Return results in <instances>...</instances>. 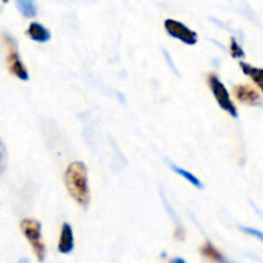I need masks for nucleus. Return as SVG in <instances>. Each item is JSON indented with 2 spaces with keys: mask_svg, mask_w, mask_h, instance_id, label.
<instances>
[{
  "mask_svg": "<svg viewBox=\"0 0 263 263\" xmlns=\"http://www.w3.org/2000/svg\"><path fill=\"white\" fill-rule=\"evenodd\" d=\"M4 44L5 49H7V63L8 67H9V71L14 76H17L18 79L27 81L28 72L26 69L25 64L21 61L20 53H18L17 49V43H15L12 36H8L7 33H4Z\"/></svg>",
  "mask_w": 263,
  "mask_h": 263,
  "instance_id": "7ed1b4c3",
  "label": "nucleus"
},
{
  "mask_svg": "<svg viewBox=\"0 0 263 263\" xmlns=\"http://www.w3.org/2000/svg\"><path fill=\"white\" fill-rule=\"evenodd\" d=\"M208 84H210L211 90H212L218 105H220L223 110H226L231 117L238 118L239 115L238 110H236V107L234 105L233 100H231L230 98V94H229V91L226 90L225 85L220 81V79H218L216 74H210V77H208Z\"/></svg>",
  "mask_w": 263,
  "mask_h": 263,
  "instance_id": "20e7f679",
  "label": "nucleus"
},
{
  "mask_svg": "<svg viewBox=\"0 0 263 263\" xmlns=\"http://www.w3.org/2000/svg\"><path fill=\"white\" fill-rule=\"evenodd\" d=\"M3 2H4V3H7V2H8V0H3Z\"/></svg>",
  "mask_w": 263,
  "mask_h": 263,
  "instance_id": "dca6fc26",
  "label": "nucleus"
},
{
  "mask_svg": "<svg viewBox=\"0 0 263 263\" xmlns=\"http://www.w3.org/2000/svg\"><path fill=\"white\" fill-rule=\"evenodd\" d=\"M170 167H171L172 171H175L177 175H180V176H181V177H184V179L186 180V181H189L190 184L194 185L195 187H198V189H203L202 181H200V180L198 179L197 176H194V175H193L192 172L186 171V170L181 168V167L176 166V164H174V163H170Z\"/></svg>",
  "mask_w": 263,
  "mask_h": 263,
  "instance_id": "9b49d317",
  "label": "nucleus"
},
{
  "mask_svg": "<svg viewBox=\"0 0 263 263\" xmlns=\"http://www.w3.org/2000/svg\"><path fill=\"white\" fill-rule=\"evenodd\" d=\"M21 230H22L23 235L27 238V240L30 241L33 252L37 257V261L43 262L45 259L46 251L43 239H41V223L39 221L32 220V218H26L21 222Z\"/></svg>",
  "mask_w": 263,
  "mask_h": 263,
  "instance_id": "f03ea898",
  "label": "nucleus"
},
{
  "mask_svg": "<svg viewBox=\"0 0 263 263\" xmlns=\"http://www.w3.org/2000/svg\"><path fill=\"white\" fill-rule=\"evenodd\" d=\"M200 253L205 257V258L211 259V261H216V262H225L226 258L212 246L211 243H205L203 244L202 248H200Z\"/></svg>",
  "mask_w": 263,
  "mask_h": 263,
  "instance_id": "f8f14e48",
  "label": "nucleus"
},
{
  "mask_svg": "<svg viewBox=\"0 0 263 263\" xmlns=\"http://www.w3.org/2000/svg\"><path fill=\"white\" fill-rule=\"evenodd\" d=\"M234 95L236 99L243 104L249 105H261L262 104V98L258 92L251 86L247 85H238L234 87Z\"/></svg>",
  "mask_w": 263,
  "mask_h": 263,
  "instance_id": "423d86ee",
  "label": "nucleus"
},
{
  "mask_svg": "<svg viewBox=\"0 0 263 263\" xmlns=\"http://www.w3.org/2000/svg\"><path fill=\"white\" fill-rule=\"evenodd\" d=\"M239 229H240L243 233L254 236V238H257L258 240H261L263 243V233H261L259 230H256V229H252V228H246V226H239Z\"/></svg>",
  "mask_w": 263,
  "mask_h": 263,
  "instance_id": "4468645a",
  "label": "nucleus"
},
{
  "mask_svg": "<svg viewBox=\"0 0 263 263\" xmlns=\"http://www.w3.org/2000/svg\"><path fill=\"white\" fill-rule=\"evenodd\" d=\"M239 66H240L241 71H243L247 76L251 77V79L253 80L254 84L263 91V68H257V67L251 66V64L246 63V62H240Z\"/></svg>",
  "mask_w": 263,
  "mask_h": 263,
  "instance_id": "1a4fd4ad",
  "label": "nucleus"
},
{
  "mask_svg": "<svg viewBox=\"0 0 263 263\" xmlns=\"http://www.w3.org/2000/svg\"><path fill=\"white\" fill-rule=\"evenodd\" d=\"M172 262H181V263H185V259H182V258H174V259H172Z\"/></svg>",
  "mask_w": 263,
  "mask_h": 263,
  "instance_id": "2eb2a0df",
  "label": "nucleus"
},
{
  "mask_svg": "<svg viewBox=\"0 0 263 263\" xmlns=\"http://www.w3.org/2000/svg\"><path fill=\"white\" fill-rule=\"evenodd\" d=\"M17 8L26 18H33L37 14V5L35 0H17Z\"/></svg>",
  "mask_w": 263,
  "mask_h": 263,
  "instance_id": "9d476101",
  "label": "nucleus"
},
{
  "mask_svg": "<svg viewBox=\"0 0 263 263\" xmlns=\"http://www.w3.org/2000/svg\"><path fill=\"white\" fill-rule=\"evenodd\" d=\"M74 248V238H73V231L69 223H63L61 230V236H59V243H58V251L59 253L68 254L73 251Z\"/></svg>",
  "mask_w": 263,
  "mask_h": 263,
  "instance_id": "0eeeda50",
  "label": "nucleus"
},
{
  "mask_svg": "<svg viewBox=\"0 0 263 263\" xmlns=\"http://www.w3.org/2000/svg\"><path fill=\"white\" fill-rule=\"evenodd\" d=\"M164 28H166L167 33H168L171 37L177 39V40L182 41V43L187 44V45H194V44H197L198 41L197 32L190 30L187 26H185L184 23L179 22V21L166 20L164 21Z\"/></svg>",
  "mask_w": 263,
  "mask_h": 263,
  "instance_id": "39448f33",
  "label": "nucleus"
},
{
  "mask_svg": "<svg viewBox=\"0 0 263 263\" xmlns=\"http://www.w3.org/2000/svg\"><path fill=\"white\" fill-rule=\"evenodd\" d=\"M230 53H231V55L234 57V58H243V57L246 55V53H244L243 48H240V45H239V44H238V41H236L234 37L231 39Z\"/></svg>",
  "mask_w": 263,
  "mask_h": 263,
  "instance_id": "ddd939ff",
  "label": "nucleus"
},
{
  "mask_svg": "<svg viewBox=\"0 0 263 263\" xmlns=\"http://www.w3.org/2000/svg\"><path fill=\"white\" fill-rule=\"evenodd\" d=\"M27 35L32 39L33 41H37V43H46V41L50 40L51 33L45 26H43L41 23L32 22L28 26Z\"/></svg>",
  "mask_w": 263,
  "mask_h": 263,
  "instance_id": "6e6552de",
  "label": "nucleus"
},
{
  "mask_svg": "<svg viewBox=\"0 0 263 263\" xmlns=\"http://www.w3.org/2000/svg\"><path fill=\"white\" fill-rule=\"evenodd\" d=\"M64 184L69 195L82 208H87L90 202L89 184H87V168L82 162L69 164L64 174Z\"/></svg>",
  "mask_w": 263,
  "mask_h": 263,
  "instance_id": "f257e3e1",
  "label": "nucleus"
}]
</instances>
